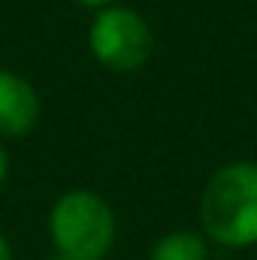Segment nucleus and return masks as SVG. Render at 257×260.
Instances as JSON below:
<instances>
[{"mask_svg":"<svg viewBox=\"0 0 257 260\" xmlns=\"http://www.w3.org/2000/svg\"><path fill=\"white\" fill-rule=\"evenodd\" d=\"M0 260H12V251H9V242L3 239V233H0Z\"/></svg>","mask_w":257,"mask_h":260,"instance_id":"423d86ee","label":"nucleus"},{"mask_svg":"<svg viewBox=\"0 0 257 260\" xmlns=\"http://www.w3.org/2000/svg\"><path fill=\"white\" fill-rule=\"evenodd\" d=\"M52 239L61 254L100 260L115 239V215L91 191H70L52 209Z\"/></svg>","mask_w":257,"mask_h":260,"instance_id":"f03ea898","label":"nucleus"},{"mask_svg":"<svg viewBox=\"0 0 257 260\" xmlns=\"http://www.w3.org/2000/svg\"><path fill=\"white\" fill-rule=\"evenodd\" d=\"M52 260H79V257H70V254H58V257H52Z\"/></svg>","mask_w":257,"mask_h":260,"instance_id":"1a4fd4ad","label":"nucleus"},{"mask_svg":"<svg viewBox=\"0 0 257 260\" xmlns=\"http://www.w3.org/2000/svg\"><path fill=\"white\" fill-rule=\"evenodd\" d=\"M151 260H209V248L203 236L191 230H176V233H167L151 248Z\"/></svg>","mask_w":257,"mask_h":260,"instance_id":"39448f33","label":"nucleus"},{"mask_svg":"<svg viewBox=\"0 0 257 260\" xmlns=\"http://www.w3.org/2000/svg\"><path fill=\"white\" fill-rule=\"evenodd\" d=\"M40 100L27 79L12 70H0V133L21 136L37 124Z\"/></svg>","mask_w":257,"mask_h":260,"instance_id":"20e7f679","label":"nucleus"},{"mask_svg":"<svg viewBox=\"0 0 257 260\" xmlns=\"http://www.w3.org/2000/svg\"><path fill=\"white\" fill-rule=\"evenodd\" d=\"M154 37L145 18L124 6H106L91 24V52L103 67L115 73L139 70L151 58Z\"/></svg>","mask_w":257,"mask_h":260,"instance_id":"7ed1b4c3","label":"nucleus"},{"mask_svg":"<svg viewBox=\"0 0 257 260\" xmlns=\"http://www.w3.org/2000/svg\"><path fill=\"white\" fill-rule=\"evenodd\" d=\"M79 6H85V9H97V6H106L109 0H76Z\"/></svg>","mask_w":257,"mask_h":260,"instance_id":"0eeeda50","label":"nucleus"},{"mask_svg":"<svg viewBox=\"0 0 257 260\" xmlns=\"http://www.w3.org/2000/svg\"><path fill=\"white\" fill-rule=\"evenodd\" d=\"M3 179H6V154L0 148V185H3Z\"/></svg>","mask_w":257,"mask_h":260,"instance_id":"6e6552de","label":"nucleus"},{"mask_svg":"<svg viewBox=\"0 0 257 260\" xmlns=\"http://www.w3.org/2000/svg\"><path fill=\"white\" fill-rule=\"evenodd\" d=\"M203 230L227 245H257V164H230L218 170L200 200Z\"/></svg>","mask_w":257,"mask_h":260,"instance_id":"f257e3e1","label":"nucleus"}]
</instances>
